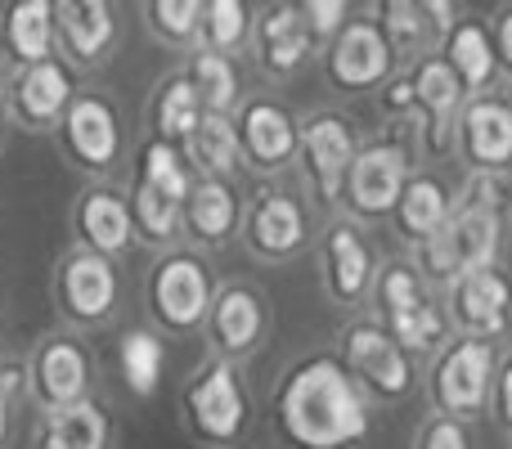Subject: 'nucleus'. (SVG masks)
<instances>
[{"label": "nucleus", "mask_w": 512, "mask_h": 449, "mask_svg": "<svg viewBox=\"0 0 512 449\" xmlns=\"http://www.w3.org/2000/svg\"><path fill=\"white\" fill-rule=\"evenodd\" d=\"M499 400H504V414H508V423H512V364L504 369V387H499Z\"/></svg>", "instance_id": "nucleus-45"}, {"label": "nucleus", "mask_w": 512, "mask_h": 449, "mask_svg": "<svg viewBox=\"0 0 512 449\" xmlns=\"http://www.w3.org/2000/svg\"><path fill=\"white\" fill-rule=\"evenodd\" d=\"M50 306L68 333H99L113 324L122 306V274L117 261L86 247H68L50 270Z\"/></svg>", "instance_id": "nucleus-3"}, {"label": "nucleus", "mask_w": 512, "mask_h": 449, "mask_svg": "<svg viewBox=\"0 0 512 449\" xmlns=\"http://www.w3.org/2000/svg\"><path fill=\"white\" fill-rule=\"evenodd\" d=\"M59 59L77 72H95L113 59L122 41V18L108 0H54Z\"/></svg>", "instance_id": "nucleus-9"}, {"label": "nucleus", "mask_w": 512, "mask_h": 449, "mask_svg": "<svg viewBox=\"0 0 512 449\" xmlns=\"http://www.w3.org/2000/svg\"><path fill=\"white\" fill-rule=\"evenodd\" d=\"M342 355H346V369L360 373L378 396H405L414 373H409L405 360V346L378 324H351L342 333Z\"/></svg>", "instance_id": "nucleus-14"}, {"label": "nucleus", "mask_w": 512, "mask_h": 449, "mask_svg": "<svg viewBox=\"0 0 512 449\" xmlns=\"http://www.w3.org/2000/svg\"><path fill=\"white\" fill-rule=\"evenodd\" d=\"M243 238H248L252 256H261V261H288L306 243V212L292 194L265 189L243 216Z\"/></svg>", "instance_id": "nucleus-16"}, {"label": "nucleus", "mask_w": 512, "mask_h": 449, "mask_svg": "<svg viewBox=\"0 0 512 449\" xmlns=\"http://www.w3.org/2000/svg\"><path fill=\"white\" fill-rule=\"evenodd\" d=\"M126 203H131V221H135V243H149L158 252H171L176 238L185 234V207L171 203L167 194L140 185V180H126Z\"/></svg>", "instance_id": "nucleus-29"}, {"label": "nucleus", "mask_w": 512, "mask_h": 449, "mask_svg": "<svg viewBox=\"0 0 512 449\" xmlns=\"http://www.w3.org/2000/svg\"><path fill=\"white\" fill-rule=\"evenodd\" d=\"M180 72L189 77V86H194L203 113L234 117L243 108V81H239V63H234V59L212 54V50H194Z\"/></svg>", "instance_id": "nucleus-28"}, {"label": "nucleus", "mask_w": 512, "mask_h": 449, "mask_svg": "<svg viewBox=\"0 0 512 449\" xmlns=\"http://www.w3.org/2000/svg\"><path fill=\"white\" fill-rule=\"evenodd\" d=\"M450 68L459 72L463 86H472V90L486 86L490 72H495V45H490L486 27H477V23L454 27V36H450Z\"/></svg>", "instance_id": "nucleus-36"}, {"label": "nucleus", "mask_w": 512, "mask_h": 449, "mask_svg": "<svg viewBox=\"0 0 512 449\" xmlns=\"http://www.w3.org/2000/svg\"><path fill=\"white\" fill-rule=\"evenodd\" d=\"M423 14L418 5H387V45L391 54H414L423 45Z\"/></svg>", "instance_id": "nucleus-38"}, {"label": "nucleus", "mask_w": 512, "mask_h": 449, "mask_svg": "<svg viewBox=\"0 0 512 449\" xmlns=\"http://www.w3.org/2000/svg\"><path fill=\"white\" fill-rule=\"evenodd\" d=\"M203 122V104H198L194 86H189L185 72H167V77L153 86L149 99V140L162 144H185L194 135V126Z\"/></svg>", "instance_id": "nucleus-25"}, {"label": "nucleus", "mask_w": 512, "mask_h": 449, "mask_svg": "<svg viewBox=\"0 0 512 449\" xmlns=\"http://www.w3.org/2000/svg\"><path fill=\"white\" fill-rule=\"evenodd\" d=\"M297 9H301L306 32L315 36V41H333V36L346 27V14H351L346 0H306V5H297Z\"/></svg>", "instance_id": "nucleus-39"}, {"label": "nucleus", "mask_w": 512, "mask_h": 449, "mask_svg": "<svg viewBox=\"0 0 512 449\" xmlns=\"http://www.w3.org/2000/svg\"><path fill=\"white\" fill-rule=\"evenodd\" d=\"M9 104H5V77H0V149H5V140H9Z\"/></svg>", "instance_id": "nucleus-44"}, {"label": "nucleus", "mask_w": 512, "mask_h": 449, "mask_svg": "<svg viewBox=\"0 0 512 449\" xmlns=\"http://www.w3.org/2000/svg\"><path fill=\"white\" fill-rule=\"evenodd\" d=\"M490 369H495V346L490 342H459L436 369V400L450 414H477L486 405Z\"/></svg>", "instance_id": "nucleus-19"}, {"label": "nucleus", "mask_w": 512, "mask_h": 449, "mask_svg": "<svg viewBox=\"0 0 512 449\" xmlns=\"http://www.w3.org/2000/svg\"><path fill=\"white\" fill-rule=\"evenodd\" d=\"M144 23L162 45L176 50H198V32H203V0H149L144 5Z\"/></svg>", "instance_id": "nucleus-35"}, {"label": "nucleus", "mask_w": 512, "mask_h": 449, "mask_svg": "<svg viewBox=\"0 0 512 449\" xmlns=\"http://www.w3.org/2000/svg\"><path fill=\"white\" fill-rule=\"evenodd\" d=\"M499 252V194L490 180H472L459 212L441 234L423 243V261L432 274H472L486 270Z\"/></svg>", "instance_id": "nucleus-5"}, {"label": "nucleus", "mask_w": 512, "mask_h": 449, "mask_svg": "<svg viewBox=\"0 0 512 449\" xmlns=\"http://www.w3.org/2000/svg\"><path fill=\"white\" fill-rule=\"evenodd\" d=\"M396 216L409 238H423L427 243V238L441 234L445 221H450V198H445V189L436 185V180H409L396 203Z\"/></svg>", "instance_id": "nucleus-33"}, {"label": "nucleus", "mask_w": 512, "mask_h": 449, "mask_svg": "<svg viewBox=\"0 0 512 449\" xmlns=\"http://www.w3.org/2000/svg\"><path fill=\"white\" fill-rule=\"evenodd\" d=\"M301 162H306V180L324 203H337L346 194V180L355 167V135L351 122L337 113H315L301 122Z\"/></svg>", "instance_id": "nucleus-11"}, {"label": "nucleus", "mask_w": 512, "mask_h": 449, "mask_svg": "<svg viewBox=\"0 0 512 449\" xmlns=\"http://www.w3.org/2000/svg\"><path fill=\"white\" fill-rule=\"evenodd\" d=\"M239 221H243V207H239L234 180L194 176V189L185 198V234L203 247H221L234 238Z\"/></svg>", "instance_id": "nucleus-22"}, {"label": "nucleus", "mask_w": 512, "mask_h": 449, "mask_svg": "<svg viewBox=\"0 0 512 449\" xmlns=\"http://www.w3.org/2000/svg\"><path fill=\"white\" fill-rule=\"evenodd\" d=\"M207 342H212L216 360H243L261 346L265 337V301L248 283H230L216 292L212 315H207Z\"/></svg>", "instance_id": "nucleus-13"}, {"label": "nucleus", "mask_w": 512, "mask_h": 449, "mask_svg": "<svg viewBox=\"0 0 512 449\" xmlns=\"http://www.w3.org/2000/svg\"><path fill=\"white\" fill-rule=\"evenodd\" d=\"M324 279L337 301H360L373 279V256L355 225H333L324 234Z\"/></svg>", "instance_id": "nucleus-24"}, {"label": "nucleus", "mask_w": 512, "mask_h": 449, "mask_svg": "<svg viewBox=\"0 0 512 449\" xmlns=\"http://www.w3.org/2000/svg\"><path fill=\"white\" fill-rule=\"evenodd\" d=\"M252 9L243 0H207L203 5V32H198V50H212L234 59V50H243V41L252 36Z\"/></svg>", "instance_id": "nucleus-34"}, {"label": "nucleus", "mask_w": 512, "mask_h": 449, "mask_svg": "<svg viewBox=\"0 0 512 449\" xmlns=\"http://www.w3.org/2000/svg\"><path fill=\"white\" fill-rule=\"evenodd\" d=\"M23 369H27V400L36 405V414H59V409H72L95 396L90 346L68 328L36 337Z\"/></svg>", "instance_id": "nucleus-6"}, {"label": "nucleus", "mask_w": 512, "mask_h": 449, "mask_svg": "<svg viewBox=\"0 0 512 449\" xmlns=\"http://www.w3.org/2000/svg\"><path fill=\"white\" fill-rule=\"evenodd\" d=\"M77 95H81V72L68 68L59 54L5 77L9 122H14V131L27 135H54Z\"/></svg>", "instance_id": "nucleus-8"}, {"label": "nucleus", "mask_w": 512, "mask_h": 449, "mask_svg": "<svg viewBox=\"0 0 512 449\" xmlns=\"http://www.w3.org/2000/svg\"><path fill=\"white\" fill-rule=\"evenodd\" d=\"M180 153H185V162H189V171H194V176L230 180L234 171H239V162H243L234 117H212V113H203V122H198L194 135L180 144Z\"/></svg>", "instance_id": "nucleus-27"}, {"label": "nucleus", "mask_w": 512, "mask_h": 449, "mask_svg": "<svg viewBox=\"0 0 512 449\" xmlns=\"http://www.w3.org/2000/svg\"><path fill=\"white\" fill-rule=\"evenodd\" d=\"M378 297H382V310H387V324L427 310V297H423V288H418V274L409 270V265H391V270L382 274Z\"/></svg>", "instance_id": "nucleus-37"}, {"label": "nucleus", "mask_w": 512, "mask_h": 449, "mask_svg": "<svg viewBox=\"0 0 512 449\" xmlns=\"http://www.w3.org/2000/svg\"><path fill=\"white\" fill-rule=\"evenodd\" d=\"M463 99V81L450 63L441 59H427L423 68L414 72V104L427 108L432 117V131H436V144H445V131H450V117Z\"/></svg>", "instance_id": "nucleus-32"}, {"label": "nucleus", "mask_w": 512, "mask_h": 449, "mask_svg": "<svg viewBox=\"0 0 512 449\" xmlns=\"http://www.w3.org/2000/svg\"><path fill=\"white\" fill-rule=\"evenodd\" d=\"M72 247H86L99 252L108 261L126 256L135 247V221H131V203H126V189L104 180V185H86L72 203Z\"/></svg>", "instance_id": "nucleus-10"}, {"label": "nucleus", "mask_w": 512, "mask_h": 449, "mask_svg": "<svg viewBox=\"0 0 512 449\" xmlns=\"http://www.w3.org/2000/svg\"><path fill=\"white\" fill-rule=\"evenodd\" d=\"M180 414H185V427L194 441L212 449L234 445L248 427V391H243L239 369L212 355L180 391Z\"/></svg>", "instance_id": "nucleus-7"}, {"label": "nucleus", "mask_w": 512, "mask_h": 449, "mask_svg": "<svg viewBox=\"0 0 512 449\" xmlns=\"http://www.w3.org/2000/svg\"><path fill=\"white\" fill-rule=\"evenodd\" d=\"M131 180L158 189V194H167L171 203H180V207H185L189 189H194V171H189L185 153H180L176 144H162V140H144L140 149H135Z\"/></svg>", "instance_id": "nucleus-31"}, {"label": "nucleus", "mask_w": 512, "mask_h": 449, "mask_svg": "<svg viewBox=\"0 0 512 449\" xmlns=\"http://www.w3.org/2000/svg\"><path fill=\"white\" fill-rule=\"evenodd\" d=\"M382 99H387V108H396V113H400V108H409V104H414V81H391Z\"/></svg>", "instance_id": "nucleus-42"}, {"label": "nucleus", "mask_w": 512, "mask_h": 449, "mask_svg": "<svg viewBox=\"0 0 512 449\" xmlns=\"http://www.w3.org/2000/svg\"><path fill=\"white\" fill-rule=\"evenodd\" d=\"M0 41H5L9 72L32 68L59 54L54 36V0H14L0 9Z\"/></svg>", "instance_id": "nucleus-18"}, {"label": "nucleus", "mask_w": 512, "mask_h": 449, "mask_svg": "<svg viewBox=\"0 0 512 449\" xmlns=\"http://www.w3.org/2000/svg\"><path fill=\"white\" fill-rule=\"evenodd\" d=\"M216 301V283L207 261L194 247H171L158 252L149 279H144V310L153 319V333L162 337H189L207 324Z\"/></svg>", "instance_id": "nucleus-2"}, {"label": "nucleus", "mask_w": 512, "mask_h": 449, "mask_svg": "<svg viewBox=\"0 0 512 449\" xmlns=\"http://www.w3.org/2000/svg\"><path fill=\"white\" fill-rule=\"evenodd\" d=\"M32 449H113V414L99 396L41 414L32 427Z\"/></svg>", "instance_id": "nucleus-21"}, {"label": "nucleus", "mask_w": 512, "mask_h": 449, "mask_svg": "<svg viewBox=\"0 0 512 449\" xmlns=\"http://www.w3.org/2000/svg\"><path fill=\"white\" fill-rule=\"evenodd\" d=\"M508 310H512V283L495 265L486 270H472L459 274L454 283V319H459L468 333H499L508 324Z\"/></svg>", "instance_id": "nucleus-23"}, {"label": "nucleus", "mask_w": 512, "mask_h": 449, "mask_svg": "<svg viewBox=\"0 0 512 449\" xmlns=\"http://www.w3.org/2000/svg\"><path fill=\"white\" fill-rule=\"evenodd\" d=\"M63 162L77 176H86L90 185H104L126 158V135H122V113L104 90H86L72 99V108L63 113L59 131H54Z\"/></svg>", "instance_id": "nucleus-4"}, {"label": "nucleus", "mask_w": 512, "mask_h": 449, "mask_svg": "<svg viewBox=\"0 0 512 449\" xmlns=\"http://www.w3.org/2000/svg\"><path fill=\"white\" fill-rule=\"evenodd\" d=\"M0 72H5V41H0Z\"/></svg>", "instance_id": "nucleus-46"}, {"label": "nucleus", "mask_w": 512, "mask_h": 449, "mask_svg": "<svg viewBox=\"0 0 512 449\" xmlns=\"http://www.w3.org/2000/svg\"><path fill=\"white\" fill-rule=\"evenodd\" d=\"M499 54H504L508 68H512V14L499 18Z\"/></svg>", "instance_id": "nucleus-43"}, {"label": "nucleus", "mask_w": 512, "mask_h": 449, "mask_svg": "<svg viewBox=\"0 0 512 449\" xmlns=\"http://www.w3.org/2000/svg\"><path fill=\"white\" fill-rule=\"evenodd\" d=\"M423 449H468V432H463L454 418H441V423L427 427Z\"/></svg>", "instance_id": "nucleus-41"}, {"label": "nucleus", "mask_w": 512, "mask_h": 449, "mask_svg": "<svg viewBox=\"0 0 512 449\" xmlns=\"http://www.w3.org/2000/svg\"><path fill=\"white\" fill-rule=\"evenodd\" d=\"M117 369H122V387L135 400H149L167 369V342L153 328H126L117 342Z\"/></svg>", "instance_id": "nucleus-30"}, {"label": "nucleus", "mask_w": 512, "mask_h": 449, "mask_svg": "<svg viewBox=\"0 0 512 449\" xmlns=\"http://www.w3.org/2000/svg\"><path fill=\"white\" fill-rule=\"evenodd\" d=\"M18 396H27V369L23 360H5L0 355V449L9 445V409H14Z\"/></svg>", "instance_id": "nucleus-40"}, {"label": "nucleus", "mask_w": 512, "mask_h": 449, "mask_svg": "<svg viewBox=\"0 0 512 449\" xmlns=\"http://www.w3.org/2000/svg\"><path fill=\"white\" fill-rule=\"evenodd\" d=\"M463 149L477 167L495 171L512 162V108L499 99H477L463 113Z\"/></svg>", "instance_id": "nucleus-26"}, {"label": "nucleus", "mask_w": 512, "mask_h": 449, "mask_svg": "<svg viewBox=\"0 0 512 449\" xmlns=\"http://www.w3.org/2000/svg\"><path fill=\"white\" fill-rule=\"evenodd\" d=\"M391 59H396V54H391V45H387V32H382L378 23L355 18V23H346L342 32L333 36V45H328V77L342 90H369L391 72Z\"/></svg>", "instance_id": "nucleus-15"}, {"label": "nucleus", "mask_w": 512, "mask_h": 449, "mask_svg": "<svg viewBox=\"0 0 512 449\" xmlns=\"http://www.w3.org/2000/svg\"><path fill=\"white\" fill-rule=\"evenodd\" d=\"M274 427L292 449H346L369 436V409L342 360L310 355L283 373Z\"/></svg>", "instance_id": "nucleus-1"}, {"label": "nucleus", "mask_w": 512, "mask_h": 449, "mask_svg": "<svg viewBox=\"0 0 512 449\" xmlns=\"http://www.w3.org/2000/svg\"><path fill=\"white\" fill-rule=\"evenodd\" d=\"M252 36H256V63L270 77H292L315 50V36L306 32V18H301L297 5H270L252 23Z\"/></svg>", "instance_id": "nucleus-20"}, {"label": "nucleus", "mask_w": 512, "mask_h": 449, "mask_svg": "<svg viewBox=\"0 0 512 449\" xmlns=\"http://www.w3.org/2000/svg\"><path fill=\"white\" fill-rule=\"evenodd\" d=\"M239 131V153L256 171H279L297 158L301 149V122L279 104V99H248L234 113Z\"/></svg>", "instance_id": "nucleus-12"}, {"label": "nucleus", "mask_w": 512, "mask_h": 449, "mask_svg": "<svg viewBox=\"0 0 512 449\" xmlns=\"http://www.w3.org/2000/svg\"><path fill=\"white\" fill-rule=\"evenodd\" d=\"M409 185V158L396 144H373V149L355 153L351 180H346V198L355 212L364 216H387L400 203Z\"/></svg>", "instance_id": "nucleus-17"}]
</instances>
